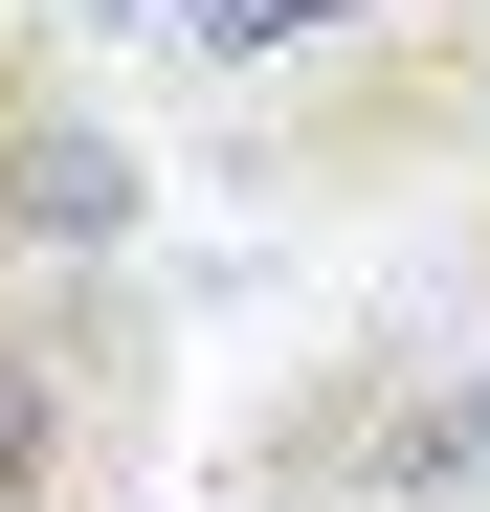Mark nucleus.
<instances>
[{"instance_id":"nucleus-1","label":"nucleus","mask_w":490,"mask_h":512,"mask_svg":"<svg viewBox=\"0 0 490 512\" xmlns=\"http://www.w3.org/2000/svg\"><path fill=\"white\" fill-rule=\"evenodd\" d=\"M245 490L290 512H490V334L446 312H335L290 379H245Z\"/></svg>"},{"instance_id":"nucleus-2","label":"nucleus","mask_w":490,"mask_h":512,"mask_svg":"<svg viewBox=\"0 0 490 512\" xmlns=\"http://www.w3.org/2000/svg\"><path fill=\"white\" fill-rule=\"evenodd\" d=\"M223 179L290 201V223H357V201H424V179H490V0H401L335 67L223 112Z\"/></svg>"},{"instance_id":"nucleus-3","label":"nucleus","mask_w":490,"mask_h":512,"mask_svg":"<svg viewBox=\"0 0 490 512\" xmlns=\"http://www.w3.org/2000/svg\"><path fill=\"white\" fill-rule=\"evenodd\" d=\"M179 423V334L134 268H0V512H134Z\"/></svg>"},{"instance_id":"nucleus-4","label":"nucleus","mask_w":490,"mask_h":512,"mask_svg":"<svg viewBox=\"0 0 490 512\" xmlns=\"http://www.w3.org/2000/svg\"><path fill=\"white\" fill-rule=\"evenodd\" d=\"M134 245H156V156L112 134L45 0H0V268H134Z\"/></svg>"},{"instance_id":"nucleus-5","label":"nucleus","mask_w":490,"mask_h":512,"mask_svg":"<svg viewBox=\"0 0 490 512\" xmlns=\"http://www.w3.org/2000/svg\"><path fill=\"white\" fill-rule=\"evenodd\" d=\"M357 23H401V0H156V67H179L201 112H245V90H290V67H335Z\"/></svg>"},{"instance_id":"nucleus-6","label":"nucleus","mask_w":490,"mask_h":512,"mask_svg":"<svg viewBox=\"0 0 490 512\" xmlns=\"http://www.w3.org/2000/svg\"><path fill=\"white\" fill-rule=\"evenodd\" d=\"M468 312H490V179H468Z\"/></svg>"},{"instance_id":"nucleus-7","label":"nucleus","mask_w":490,"mask_h":512,"mask_svg":"<svg viewBox=\"0 0 490 512\" xmlns=\"http://www.w3.org/2000/svg\"><path fill=\"white\" fill-rule=\"evenodd\" d=\"M201 512H290V490H245V468H223V490H201Z\"/></svg>"}]
</instances>
